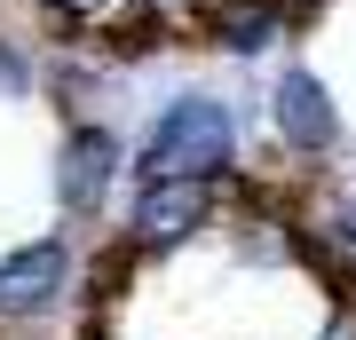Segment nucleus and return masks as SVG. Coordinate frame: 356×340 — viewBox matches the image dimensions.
Here are the masks:
<instances>
[{"mask_svg":"<svg viewBox=\"0 0 356 340\" xmlns=\"http://www.w3.org/2000/svg\"><path fill=\"white\" fill-rule=\"evenodd\" d=\"M238 143H245V127H238V111H229V95L182 88V95L159 103L151 127H143L135 182H159V175H229V166H238Z\"/></svg>","mask_w":356,"mask_h":340,"instance_id":"nucleus-1","label":"nucleus"},{"mask_svg":"<svg viewBox=\"0 0 356 340\" xmlns=\"http://www.w3.org/2000/svg\"><path fill=\"white\" fill-rule=\"evenodd\" d=\"M245 190H254L245 166H229V175H159V182H135L119 238H127L143 261H151V253H175V245H191L198 229H214Z\"/></svg>","mask_w":356,"mask_h":340,"instance_id":"nucleus-2","label":"nucleus"},{"mask_svg":"<svg viewBox=\"0 0 356 340\" xmlns=\"http://www.w3.org/2000/svg\"><path fill=\"white\" fill-rule=\"evenodd\" d=\"M119 175H127V143L103 119H72L64 143H56V206H64L72 222H95L103 206H111Z\"/></svg>","mask_w":356,"mask_h":340,"instance_id":"nucleus-3","label":"nucleus"},{"mask_svg":"<svg viewBox=\"0 0 356 340\" xmlns=\"http://www.w3.org/2000/svg\"><path fill=\"white\" fill-rule=\"evenodd\" d=\"M72 238H32L0 253V325H48L72 301Z\"/></svg>","mask_w":356,"mask_h":340,"instance_id":"nucleus-4","label":"nucleus"},{"mask_svg":"<svg viewBox=\"0 0 356 340\" xmlns=\"http://www.w3.org/2000/svg\"><path fill=\"white\" fill-rule=\"evenodd\" d=\"M269 127H277V143L293 159H332L348 143L341 103H332L325 72H309V63H285V72L269 79Z\"/></svg>","mask_w":356,"mask_h":340,"instance_id":"nucleus-5","label":"nucleus"},{"mask_svg":"<svg viewBox=\"0 0 356 340\" xmlns=\"http://www.w3.org/2000/svg\"><path fill=\"white\" fill-rule=\"evenodd\" d=\"M182 24H191L206 48H222V56H238V63H261L269 48H285L293 16H285V0H198Z\"/></svg>","mask_w":356,"mask_h":340,"instance_id":"nucleus-6","label":"nucleus"},{"mask_svg":"<svg viewBox=\"0 0 356 340\" xmlns=\"http://www.w3.org/2000/svg\"><path fill=\"white\" fill-rule=\"evenodd\" d=\"M40 16H48L56 40H111L119 24H135L143 8H159V0H32Z\"/></svg>","mask_w":356,"mask_h":340,"instance_id":"nucleus-7","label":"nucleus"},{"mask_svg":"<svg viewBox=\"0 0 356 340\" xmlns=\"http://www.w3.org/2000/svg\"><path fill=\"white\" fill-rule=\"evenodd\" d=\"M143 269V253L127 245V238H111L95 253L88 269H72V285H79V309H119V293H127V277Z\"/></svg>","mask_w":356,"mask_h":340,"instance_id":"nucleus-8","label":"nucleus"},{"mask_svg":"<svg viewBox=\"0 0 356 340\" xmlns=\"http://www.w3.org/2000/svg\"><path fill=\"white\" fill-rule=\"evenodd\" d=\"M32 88H40V56L24 48V40L0 32V103H16V95H32Z\"/></svg>","mask_w":356,"mask_h":340,"instance_id":"nucleus-9","label":"nucleus"},{"mask_svg":"<svg viewBox=\"0 0 356 340\" xmlns=\"http://www.w3.org/2000/svg\"><path fill=\"white\" fill-rule=\"evenodd\" d=\"M317 340H356V301H332L325 325H317Z\"/></svg>","mask_w":356,"mask_h":340,"instance_id":"nucleus-10","label":"nucleus"},{"mask_svg":"<svg viewBox=\"0 0 356 340\" xmlns=\"http://www.w3.org/2000/svg\"><path fill=\"white\" fill-rule=\"evenodd\" d=\"M285 16H293V24H309V16H317V0H285Z\"/></svg>","mask_w":356,"mask_h":340,"instance_id":"nucleus-11","label":"nucleus"},{"mask_svg":"<svg viewBox=\"0 0 356 340\" xmlns=\"http://www.w3.org/2000/svg\"><path fill=\"white\" fill-rule=\"evenodd\" d=\"M348 190H356V166H348Z\"/></svg>","mask_w":356,"mask_h":340,"instance_id":"nucleus-12","label":"nucleus"}]
</instances>
